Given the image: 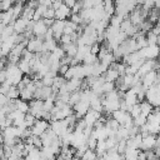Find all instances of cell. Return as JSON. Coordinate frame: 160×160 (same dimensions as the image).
Returning <instances> with one entry per match:
<instances>
[{
    "label": "cell",
    "mask_w": 160,
    "mask_h": 160,
    "mask_svg": "<svg viewBox=\"0 0 160 160\" xmlns=\"http://www.w3.org/2000/svg\"><path fill=\"white\" fill-rule=\"evenodd\" d=\"M42 112H44V101L36 99L29 101V114H31L36 120L41 119Z\"/></svg>",
    "instance_id": "1"
},
{
    "label": "cell",
    "mask_w": 160,
    "mask_h": 160,
    "mask_svg": "<svg viewBox=\"0 0 160 160\" xmlns=\"http://www.w3.org/2000/svg\"><path fill=\"white\" fill-rule=\"evenodd\" d=\"M50 129L60 138V136H62L64 134L68 132L69 124H68L66 120H55V121H51L50 122Z\"/></svg>",
    "instance_id": "2"
},
{
    "label": "cell",
    "mask_w": 160,
    "mask_h": 160,
    "mask_svg": "<svg viewBox=\"0 0 160 160\" xmlns=\"http://www.w3.org/2000/svg\"><path fill=\"white\" fill-rule=\"evenodd\" d=\"M48 129H50V122L42 120V119H39L35 121V124L30 128L31 130V134L35 135V136H41Z\"/></svg>",
    "instance_id": "3"
},
{
    "label": "cell",
    "mask_w": 160,
    "mask_h": 160,
    "mask_svg": "<svg viewBox=\"0 0 160 160\" xmlns=\"http://www.w3.org/2000/svg\"><path fill=\"white\" fill-rule=\"evenodd\" d=\"M64 28H65V21L61 20H55L54 24L51 25L50 30L52 31V39L55 41H60V38L64 35Z\"/></svg>",
    "instance_id": "4"
},
{
    "label": "cell",
    "mask_w": 160,
    "mask_h": 160,
    "mask_svg": "<svg viewBox=\"0 0 160 160\" xmlns=\"http://www.w3.org/2000/svg\"><path fill=\"white\" fill-rule=\"evenodd\" d=\"M42 44H44V41H41L40 39H38V38H31L29 41H28V45H26V50H29L30 52H32V54H39V52H41V50H42Z\"/></svg>",
    "instance_id": "5"
},
{
    "label": "cell",
    "mask_w": 160,
    "mask_h": 160,
    "mask_svg": "<svg viewBox=\"0 0 160 160\" xmlns=\"http://www.w3.org/2000/svg\"><path fill=\"white\" fill-rule=\"evenodd\" d=\"M155 142H156V135L150 134V135L142 138L141 145H140V149L139 150H141V151H150V150L154 149Z\"/></svg>",
    "instance_id": "6"
},
{
    "label": "cell",
    "mask_w": 160,
    "mask_h": 160,
    "mask_svg": "<svg viewBox=\"0 0 160 160\" xmlns=\"http://www.w3.org/2000/svg\"><path fill=\"white\" fill-rule=\"evenodd\" d=\"M40 138H41V141H42V148H49L59 136L51 129H48Z\"/></svg>",
    "instance_id": "7"
},
{
    "label": "cell",
    "mask_w": 160,
    "mask_h": 160,
    "mask_svg": "<svg viewBox=\"0 0 160 160\" xmlns=\"http://www.w3.org/2000/svg\"><path fill=\"white\" fill-rule=\"evenodd\" d=\"M70 15H71V10H70L69 8H66V6L64 5V2H62L61 6L55 10V18H54V19H55V20L65 21V20H68V19L70 18Z\"/></svg>",
    "instance_id": "8"
},
{
    "label": "cell",
    "mask_w": 160,
    "mask_h": 160,
    "mask_svg": "<svg viewBox=\"0 0 160 160\" xmlns=\"http://www.w3.org/2000/svg\"><path fill=\"white\" fill-rule=\"evenodd\" d=\"M99 118H100V112H96V111L89 109V111H88L86 115L82 118V120L85 121L86 126H91V128H94V124L99 120Z\"/></svg>",
    "instance_id": "9"
},
{
    "label": "cell",
    "mask_w": 160,
    "mask_h": 160,
    "mask_svg": "<svg viewBox=\"0 0 160 160\" xmlns=\"http://www.w3.org/2000/svg\"><path fill=\"white\" fill-rule=\"evenodd\" d=\"M29 22H30V21H28V20H25V19H22V18L16 19V20L14 21V24H12L14 32H15V34H24V31L26 30V26H28Z\"/></svg>",
    "instance_id": "10"
},
{
    "label": "cell",
    "mask_w": 160,
    "mask_h": 160,
    "mask_svg": "<svg viewBox=\"0 0 160 160\" xmlns=\"http://www.w3.org/2000/svg\"><path fill=\"white\" fill-rule=\"evenodd\" d=\"M139 105H140V114L142 115V116H145V118H148L150 114H152V110H154V106L150 104V102H148L146 100H144V101H141V102H139Z\"/></svg>",
    "instance_id": "11"
},
{
    "label": "cell",
    "mask_w": 160,
    "mask_h": 160,
    "mask_svg": "<svg viewBox=\"0 0 160 160\" xmlns=\"http://www.w3.org/2000/svg\"><path fill=\"white\" fill-rule=\"evenodd\" d=\"M102 78H104L105 81H108V82H115L116 79L119 78V74H118L116 70H112V69H109V68H108V70L102 74Z\"/></svg>",
    "instance_id": "12"
},
{
    "label": "cell",
    "mask_w": 160,
    "mask_h": 160,
    "mask_svg": "<svg viewBox=\"0 0 160 160\" xmlns=\"http://www.w3.org/2000/svg\"><path fill=\"white\" fill-rule=\"evenodd\" d=\"M160 19V10L156 9V8H152L150 11H149V15H148V20L151 22V24H156Z\"/></svg>",
    "instance_id": "13"
},
{
    "label": "cell",
    "mask_w": 160,
    "mask_h": 160,
    "mask_svg": "<svg viewBox=\"0 0 160 160\" xmlns=\"http://www.w3.org/2000/svg\"><path fill=\"white\" fill-rule=\"evenodd\" d=\"M15 106H16V110L22 112V114H28L29 112V102L24 101V100H15Z\"/></svg>",
    "instance_id": "14"
},
{
    "label": "cell",
    "mask_w": 160,
    "mask_h": 160,
    "mask_svg": "<svg viewBox=\"0 0 160 160\" xmlns=\"http://www.w3.org/2000/svg\"><path fill=\"white\" fill-rule=\"evenodd\" d=\"M104 11H105V15L111 18L115 14V4H114V1H110V0L104 1Z\"/></svg>",
    "instance_id": "15"
},
{
    "label": "cell",
    "mask_w": 160,
    "mask_h": 160,
    "mask_svg": "<svg viewBox=\"0 0 160 160\" xmlns=\"http://www.w3.org/2000/svg\"><path fill=\"white\" fill-rule=\"evenodd\" d=\"M41 159V155H40V150L39 149H30L28 151V155L24 158V160H40Z\"/></svg>",
    "instance_id": "16"
},
{
    "label": "cell",
    "mask_w": 160,
    "mask_h": 160,
    "mask_svg": "<svg viewBox=\"0 0 160 160\" xmlns=\"http://www.w3.org/2000/svg\"><path fill=\"white\" fill-rule=\"evenodd\" d=\"M6 98H8L9 100H18V99L20 98V91H19V89H18L16 86H11L10 90H9L8 94H6Z\"/></svg>",
    "instance_id": "17"
},
{
    "label": "cell",
    "mask_w": 160,
    "mask_h": 160,
    "mask_svg": "<svg viewBox=\"0 0 160 160\" xmlns=\"http://www.w3.org/2000/svg\"><path fill=\"white\" fill-rule=\"evenodd\" d=\"M79 101H80V91L71 92V94H70V99H69V102H68V104L72 108V106H75Z\"/></svg>",
    "instance_id": "18"
},
{
    "label": "cell",
    "mask_w": 160,
    "mask_h": 160,
    "mask_svg": "<svg viewBox=\"0 0 160 160\" xmlns=\"http://www.w3.org/2000/svg\"><path fill=\"white\" fill-rule=\"evenodd\" d=\"M35 121H36V119L31 115V114H25V118H24V125H25V128L26 129H30L34 124H35Z\"/></svg>",
    "instance_id": "19"
},
{
    "label": "cell",
    "mask_w": 160,
    "mask_h": 160,
    "mask_svg": "<svg viewBox=\"0 0 160 160\" xmlns=\"http://www.w3.org/2000/svg\"><path fill=\"white\" fill-rule=\"evenodd\" d=\"M122 20H124V18H121V16H119V15H115V14H114V15L110 18V25L120 29V24L122 22Z\"/></svg>",
    "instance_id": "20"
},
{
    "label": "cell",
    "mask_w": 160,
    "mask_h": 160,
    "mask_svg": "<svg viewBox=\"0 0 160 160\" xmlns=\"http://www.w3.org/2000/svg\"><path fill=\"white\" fill-rule=\"evenodd\" d=\"M12 6H14V2L12 1H10V0H2V1H0V12L10 10Z\"/></svg>",
    "instance_id": "21"
},
{
    "label": "cell",
    "mask_w": 160,
    "mask_h": 160,
    "mask_svg": "<svg viewBox=\"0 0 160 160\" xmlns=\"http://www.w3.org/2000/svg\"><path fill=\"white\" fill-rule=\"evenodd\" d=\"M98 156H96V152L94 151V150H86L84 154H82V156H81V160H95Z\"/></svg>",
    "instance_id": "22"
},
{
    "label": "cell",
    "mask_w": 160,
    "mask_h": 160,
    "mask_svg": "<svg viewBox=\"0 0 160 160\" xmlns=\"http://www.w3.org/2000/svg\"><path fill=\"white\" fill-rule=\"evenodd\" d=\"M132 124H134L135 126H138V128H141V126H144V125L146 124V118L140 114L138 118L132 119Z\"/></svg>",
    "instance_id": "23"
},
{
    "label": "cell",
    "mask_w": 160,
    "mask_h": 160,
    "mask_svg": "<svg viewBox=\"0 0 160 160\" xmlns=\"http://www.w3.org/2000/svg\"><path fill=\"white\" fill-rule=\"evenodd\" d=\"M31 140H32V146L35 149H41L42 148V141H41V138L40 136H35V135H31Z\"/></svg>",
    "instance_id": "24"
},
{
    "label": "cell",
    "mask_w": 160,
    "mask_h": 160,
    "mask_svg": "<svg viewBox=\"0 0 160 160\" xmlns=\"http://www.w3.org/2000/svg\"><path fill=\"white\" fill-rule=\"evenodd\" d=\"M129 114H130V116H131L132 119H135V118H138V116L140 115V105H139V104H136V105H134V106H131V109H130V111H129Z\"/></svg>",
    "instance_id": "25"
},
{
    "label": "cell",
    "mask_w": 160,
    "mask_h": 160,
    "mask_svg": "<svg viewBox=\"0 0 160 160\" xmlns=\"http://www.w3.org/2000/svg\"><path fill=\"white\" fill-rule=\"evenodd\" d=\"M54 18H55V10L50 6L45 10V12L42 15V19H54Z\"/></svg>",
    "instance_id": "26"
},
{
    "label": "cell",
    "mask_w": 160,
    "mask_h": 160,
    "mask_svg": "<svg viewBox=\"0 0 160 160\" xmlns=\"http://www.w3.org/2000/svg\"><path fill=\"white\" fill-rule=\"evenodd\" d=\"M99 51H100V44L99 42H95V44H92L90 46V54H92V55L96 56L99 54Z\"/></svg>",
    "instance_id": "27"
},
{
    "label": "cell",
    "mask_w": 160,
    "mask_h": 160,
    "mask_svg": "<svg viewBox=\"0 0 160 160\" xmlns=\"http://www.w3.org/2000/svg\"><path fill=\"white\" fill-rule=\"evenodd\" d=\"M10 100L6 98V95H4V94H0V108H4L8 102H9Z\"/></svg>",
    "instance_id": "28"
},
{
    "label": "cell",
    "mask_w": 160,
    "mask_h": 160,
    "mask_svg": "<svg viewBox=\"0 0 160 160\" xmlns=\"http://www.w3.org/2000/svg\"><path fill=\"white\" fill-rule=\"evenodd\" d=\"M62 2H64V5H65L66 8H69V9L71 10V9L74 8V5H75L76 1H75V0H66V1H62Z\"/></svg>",
    "instance_id": "29"
},
{
    "label": "cell",
    "mask_w": 160,
    "mask_h": 160,
    "mask_svg": "<svg viewBox=\"0 0 160 160\" xmlns=\"http://www.w3.org/2000/svg\"><path fill=\"white\" fill-rule=\"evenodd\" d=\"M4 158V145L0 144V160Z\"/></svg>",
    "instance_id": "30"
},
{
    "label": "cell",
    "mask_w": 160,
    "mask_h": 160,
    "mask_svg": "<svg viewBox=\"0 0 160 160\" xmlns=\"http://www.w3.org/2000/svg\"><path fill=\"white\" fill-rule=\"evenodd\" d=\"M40 160H44V159H40Z\"/></svg>",
    "instance_id": "31"
}]
</instances>
